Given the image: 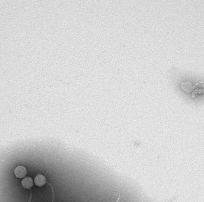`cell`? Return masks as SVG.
<instances>
[{
    "mask_svg": "<svg viewBox=\"0 0 204 202\" xmlns=\"http://www.w3.org/2000/svg\"><path fill=\"white\" fill-rule=\"evenodd\" d=\"M34 182L36 185L38 187H42L46 183V179L44 175L39 174L36 175L34 179Z\"/></svg>",
    "mask_w": 204,
    "mask_h": 202,
    "instance_id": "3957f363",
    "label": "cell"
},
{
    "mask_svg": "<svg viewBox=\"0 0 204 202\" xmlns=\"http://www.w3.org/2000/svg\"><path fill=\"white\" fill-rule=\"evenodd\" d=\"M181 90L191 93L192 97L204 94V79L192 74L179 73L176 77Z\"/></svg>",
    "mask_w": 204,
    "mask_h": 202,
    "instance_id": "6da1fadb",
    "label": "cell"
},
{
    "mask_svg": "<svg viewBox=\"0 0 204 202\" xmlns=\"http://www.w3.org/2000/svg\"><path fill=\"white\" fill-rule=\"evenodd\" d=\"M14 172L16 177L19 179H23L27 174V170L23 166H19L16 168Z\"/></svg>",
    "mask_w": 204,
    "mask_h": 202,
    "instance_id": "7a4b0ae2",
    "label": "cell"
},
{
    "mask_svg": "<svg viewBox=\"0 0 204 202\" xmlns=\"http://www.w3.org/2000/svg\"><path fill=\"white\" fill-rule=\"evenodd\" d=\"M33 185H34L33 179L31 177H26L22 181V185L24 189H29L33 186Z\"/></svg>",
    "mask_w": 204,
    "mask_h": 202,
    "instance_id": "277c9868",
    "label": "cell"
}]
</instances>
